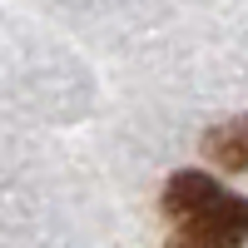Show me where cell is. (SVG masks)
Listing matches in <instances>:
<instances>
[{
  "instance_id": "6da1fadb",
  "label": "cell",
  "mask_w": 248,
  "mask_h": 248,
  "mask_svg": "<svg viewBox=\"0 0 248 248\" xmlns=\"http://www.w3.org/2000/svg\"><path fill=\"white\" fill-rule=\"evenodd\" d=\"M164 214H169L179 229H199L229 243H248V199L218 189L209 174H174L169 189H164Z\"/></svg>"
},
{
  "instance_id": "7a4b0ae2",
  "label": "cell",
  "mask_w": 248,
  "mask_h": 248,
  "mask_svg": "<svg viewBox=\"0 0 248 248\" xmlns=\"http://www.w3.org/2000/svg\"><path fill=\"white\" fill-rule=\"evenodd\" d=\"M203 154L233 174H248V119H229L203 134Z\"/></svg>"
},
{
  "instance_id": "3957f363",
  "label": "cell",
  "mask_w": 248,
  "mask_h": 248,
  "mask_svg": "<svg viewBox=\"0 0 248 248\" xmlns=\"http://www.w3.org/2000/svg\"><path fill=\"white\" fill-rule=\"evenodd\" d=\"M169 248H238V243L214 238V233H199V229H179V233L169 238Z\"/></svg>"
}]
</instances>
